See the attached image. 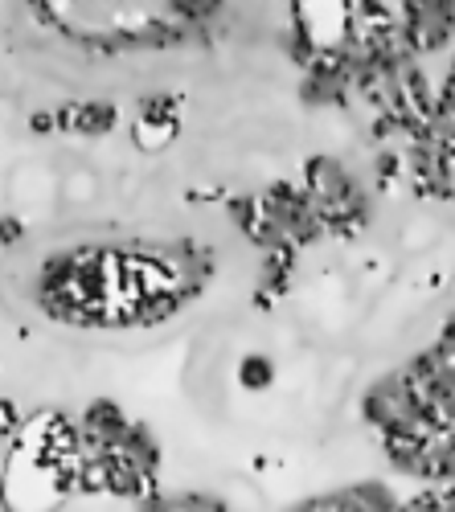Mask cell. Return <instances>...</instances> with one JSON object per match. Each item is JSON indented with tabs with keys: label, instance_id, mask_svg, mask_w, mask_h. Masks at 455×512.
I'll return each mask as SVG.
<instances>
[{
	"label": "cell",
	"instance_id": "obj_1",
	"mask_svg": "<svg viewBox=\"0 0 455 512\" xmlns=\"http://www.w3.org/2000/svg\"><path fill=\"white\" fill-rule=\"evenodd\" d=\"M398 25L423 62L455 54V0H410L398 9Z\"/></svg>",
	"mask_w": 455,
	"mask_h": 512
},
{
	"label": "cell",
	"instance_id": "obj_2",
	"mask_svg": "<svg viewBox=\"0 0 455 512\" xmlns=\"http://www.w3.org/2000/svg\"><path fill=\"white\" fill-rule=\"evenodd\" d=\"M435 439V435H431ZM431 439H410V435H390L386 443V459L394 463L398 476H415L427 480V459H431Z\"/></svg>",
	"mask_w": 455,
	"mask_h": 512
},
{
	"label": "cell",
	"instance_id": "obj_3",
	"mask_svg": "<svg viewBox=\"0 0 455 512\" xmlns=\"http://www.w3.org/2000/svg\"><path fill=\"white\" fill-rule=\"evenodd\" d=\"M115 127V107L111 103H78L74 111H70V132H78V136H107Z\"/></svg>",
	"mask_w": 455,
	"mask_h": 512
},
{
	"label": "cell",
	"instance_id": "obj_4",
	"mask_svg": "<svg viewBox=\"0 0 455 512\" xmlns=\"http://www.w3.org/2000/svg\"><path fill=\"white\" fill-rule=\"evenodd\" d=\"M238 377H242V386L259 390V386H267V381H271V361H267V357H246Z\"/></svg>",
	"mask_w": 455,
	"mask_h": 512
},
{
	"label": "cell",
	"instance_id": "obj_5",
	"mask_svg": "<svg viewBox=\"0 0 455 512\" xmlns=\"http://www.w3.org/2000/svg\"><path fill=\"white\" fill-rule=\"evenodd\" d=\"M29 127H33V132H37V136H50V132H54V127H58V115H50V111H37V115L29 119Z\"/></svg>",
	"mask_w": 455,
	"mask_h": 512
},
{
	"label": "cell",
	"instance_id": "obj_6",
	"mask_svg": "<svg viewBox=\"0 0 455 512\" xmlns=\"http://www.w3.org/2000/svg\"><path fill=\"white\" fill-rule=\"evenodd\" d=\"M13 426H17V410L9 402H0V435H13Z\"/></svg>",
	"mask_w": 455,
	"mask_h": 512
},
{
	"label": "cell",
	"instance_id": "obj_7",
	"mask_svg": "<svg viewBox=\"0 0 455 512\" xmlns=\"http://www.w3.org/2000/svg\"><path fill=\"white\" fill-rule=\"evenodd\" d=\"M0 234H5V238H0V242H17V234H21V226H17L13 218H5V222H0Z\"/></svg>",
	"mask_w": 455,
	"mask_h": 512
}]
</instances>
